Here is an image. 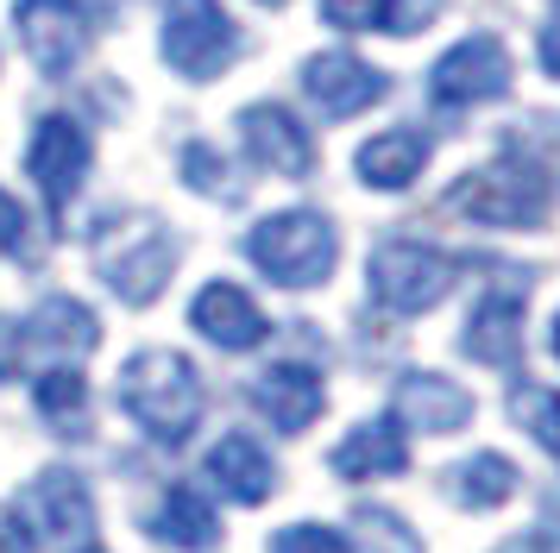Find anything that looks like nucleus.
I'll use <instances>...</instances> for the list:
<instances>
[{"instance_id":"6","label":"nucleus","mask_w":560,"mask_h":553,"mask_svg":"<svg viewBox=\"0 0 560 553\" xmlns=\"http://www.w3.org/2000/svg\"><path fill=\"white\" fill-rule=\"evenodd\" d=\"M454 214L479 226H541L548 221V183L535 170L529 157H498V164H485V170L459 176L454 196H447Z\"/></svg>"},{"instance_id":"12","label":"nucleus","mask_w":560,"mask_h":553,"mask_svg":"<svg viewBox=\"0 0 560 553\" xmlns=\"http://www.w3.org/2000/svg\"><path fill=\"white\" fill-rule=\"evenodd\" d=\"M303 89L328 120H353L365 107H378L390 82H384V70H372L365 57H353V50H322V57L303 63Z\"/></svg>"},{"instance_id":"15","label":"nucleus","mask_w":560,"mask_h":553,"mask_svg":"<svg viewBox=\"0 0 560 553\" xmlns=\"http://www.w3.org/2000/svg\"><path fill=\"white\" fill-rule=\"evenodd\" d=\"M240 139H246V151H253L265 170H278V176H308L315 170V139H308L303 120H296L290 107H278V101L246 107V114H240Z\"/></svg>"},{"instance_id":"9","label":"nucleus","mask_w":560,"mask_h":553,"mask_svg":"<svg viewBox=\"0 0 560 553\" xmlns=\"http://www.w3.org/2000/svg\"><path fill=\"white\" fill-rule=\"evenodd\" d=\"M13 25H20L32 63L45 75H63L89 50V38H95V13L82 0H20L13 7Z\"/></svg>"},{"instance_id":"24","label":"nucleus","mask_w":560,"mask_h":553,"mask_svg":"<svg viewBox=\"0 0 560 553\" xmlns=\"http://www.w3.org/2000/svg\"><path fill=\"white\" fill-rule=\"evenodd\" d=\"M38 415L63 440H82L89 434V384H82L77 365H51V372L38 377Z\"/></svg>"},{"instance_id":"1","label":"nucleus","mask_w":560,"mask_h":553,"mask_svg":"<svg viewBox=\"0 0 560 553\" xmlns=\"http://www.w3.org/2000/svg\"><path fill=\"white\" fill-rule=\"evenodd\" d=\"M120 409L132 415L139 434H152L158 447H183L196 427H202L208 390L196 365L171 346H145L120 365Z\"/></svg>"},{"instance_id":"3","label":"nucleus","mask_w":560,"mask_h":553,"mask_svg":"<svg viewBox=\"0 0 560 553\" xmlns=\"http://www.w3.org/2000/svg\"><path fill=\"white\" fill-rule=\"evenodd\" d=\"M177 271V239L164 233V221L152 214H114L95 233V276L132 308L164 296V283Z\"/></svg>"},{"instance_id":"13","label":"nucleus","mask_w":560,"mask_h":553,"mask_svg":"<svg viewBox=\"0 0 560 553\" xmlns=\"http://www.w3.org/2000/svg\"><path fill=\"white\" fill-rule=\"evenodd\" d=\"M189 327L221 352H253V346H265V333H271L265 308H258L240 283H202L196 302H189Z\"/></svg>"},{"instance_id":"33","label":"nucleus","mask_w":560,"mask_h":553,"mask_svg":"<svg viewBox=\"0 0 560 553\" xmlns=\"http://www.w3.org/2000/svg\"><path fill=\"white\" fill-rule=\"evenodd\" d=\"M498 553H548V541H535V534H516V541H504Z\"/></svg>"},{"instance_id":"2","label":"nucleus","mask_w":560,"mask_h":553,"mask_svg":"<svg viewBox=\"0 0 560 553\" xmlns=\"http://www.w3.org/2000/svg\"><path fill=\"white\" fill-rule=\"evenodd\" d=\"M13 522L45 553H107L95 491H89V478L77 466H45L38 478H26L20 497H13Z\"/></svg>"},{"instance_id":"14","label":"nucleus","mask_w":560,"mask_h":553,"mask_svg":"<svg viewBox=\"0 0 560 553\" xmlns=\"http://www.w3.org/2000/svg\"><path fill=\"white\" fill-rule=\"evenodd\" d=\"M253 409L278 427V434H303V427L328 409V384H322L315 365L283 358V365H271V372L253 377Z\"/></svg>"},{"instance_id":"22","label":"nucleus","mask_w":560,"mask_h":553,"mask_svg":"<svg viewBox=\"0 0 560 553\" xmlns=\"http://www.w3.org/2000/svg\"><path fill=\"white\" fill-rule=\"evenodd\" d=\"M441 13V0H322L334 32H422Z\"/></svg>"},{"instance_id":"23","label":"nucleus","mask_w":560,"mask_h":553,"mask_svg":"<svg viewBox=\"0 0 560 553\" xmlns=\"http://www.w3.org/2000/svg\"><path fill=\"white\" fill-rule=\"evenodd\" d=\"M454 497H459V509H498V503L516 497V466L491 447L466 452L454 466Z\"/></svg>"},{"instance_id":"16","label":"nucleus","mask_w":560,"mask_h":553,"mask_svg":"<svg viewBox=\"0 0 560 553\" xmlns=\"http://www.w3.org/2000/svg\"><path fill=\"white\" fill-rule=\"evenodd\" d=\"M390 415L416 434H454V427L472 422V397L441 372H404L390 390Z\"/></svg>"},{"instance_id":"21","label":"nucleus","mask_w":560,"mask_h":553,"mask_svg":"<svg viewBox=\"0 0 560 553\" xmlns=\"http://www.w3.org/2000/svg\"><path fill=\"white\" fill-rule=\"evenodd\" d=\"M422 164H429V139L409 132V126H390L378 139H365L359 157H353V170H359L365 189H409V183L422 176Z\"/></svg>"},{"instance_id":"35","label":"nucleus","mask_w":560,"mask_h":553,"mask_svg":"<svg viewBox=\"0 0 560 553\" xmlns=\"http://www.w3.org/2000/svg\"><path fill=\"white\" fill-rule=\"evenodd\" d=\"M265 7H283V0H265Z\"/></svg>"},{"instance_id":"18","label":"nucleus","mask_w":560,"mask_h":553,"mask_svg":"<svg viewBox=\"0 0 560 553\" xmlns=\"http://www.w3.org/2000/svg\"><path fill=\"white\" fill-rule=\"evenodd\" d=\"M459 346H466V358H479L491 372H510V365L523 358V296H516V290L479 296V308L466 315Z\"/></svg>"},{"instance_id":"25","label":"nucleus","mask_w":560,"mask_h":553,"mask_svg":"<svg viewBox=\"0 0 560 553\" xmlns=\"http://www.w3.org/2000/svg\"><path fill=\"white\" fill-rule=\"evenodd\" d=\"M353 553H422V534L384 509V503H359L353 509Z\"/></svg>"},{"instance_id":"7","label":"nucleus","mask_w":560,"mask_h":553,"mask_svg":"<svg viewBox=\"0 0 560 553\" xmlns=\"http://www.w3.org/2000/svg\"><path fill=\"white\" fill-rule=\"evenodd\" d=\"M240 57V25L221 0H164V63L189 82H214Z\"/></svg>"},{"instance_id":"26","label":"nucleus","mask_w":560,"mask_h":553,"mask_svg":"<svg viewBox=\"0 0 560 553\" xmlns=\"http://www.w3.org/2000/svg\"><path fill=\"white\" fill-rule=\"evenodd\" d=\"M510 422L523 427L535 447H548L560 459V390H548V384H516L510 390Z\"/></svg>"},{"instance_id":"8","label":"nucleus","mask_w":560,"mask_h":553,"mask_svg":"<svg viewBox=\"0 0 560 553\" xmlns=\"http://www.w3.org/2000/svg\"><path fill=\"white\" fill-rule=\"evenodd\" d=\"M89 164H95L89 132H82L70 114H45V120H38V132H32L26 170H32V183H38V196H45V208H51V214H63V208L77 201Z\"/></svg>"},{"instance_id":"19","label":"nucleus","mask_w":560,"mask_h":553,"mask_svg":"<svg viewBox=\"0 0 560 553\" xmlns=\"http://www.w3.org/2000/svg\"><path fill=\"white\" fill-rule=\"evenodd\" d=\"M208 484L228 503H265L278 491V459L258 447L253 434H221L208 447Z\"/></svg>"},{"instance_id":"32","label":"nucleus","mask_w":560,"mask_h":553,"mask_svg":"<svg viewBox=\"0 0 560 553\" xmlns=\"http://www.w3.org/2000/svg\"><path fill=\"white\" fill-rule=\"evenodd\" d=\"M0 553H32V541H26V528L13 522V516H0Z\"/></svg>"},{"instance_id":"20","label":"nucleus","mask_w":560,"mask_h":553,"mask_svg":"<svg viewBox=\"0 0 560 553\" xmlns=\"http://www.w3.org/2000/svg\"><path fill=\"white\" fill-rule=\"evenodd\" d=\"M145 534H152L158 548H177V553H202L221 541V516L208 509V497L196 484H171L158 509L145 516Z\"/></svg>"},{"instance_id":"5","label":"nucleus","mask_w":560,"mask_h":553,"mask_svg":"<svg viewBox=\"0 0 560 553\" xmlns=\"http://www.w3.org/2000/svg\"><path fill=\"white\" fill-rule=\"evenodd\" d=\"M459 258L441 246H422V239H384L365 258V283H372V302L390 308V315H422L454 290Z\"/></svg>"},{"instance_id":"10","label":"nucleus","mask_w":560,"mask_h":553,"mask_svg":"<svg viewBox=\"0 0 560 553\" xmlns=\"http://www.w3.org/2000/svg\"><path fill=\"white\" fill-rule=\"evenodd\" d=\"M20 340H26V358H45V365H82L89 352L102 346V315L77 296H45L20 321Z\"/></svg>"},{"instance_id":"34","label":"nucleus","mask_w":560,"mask_h":553,"mask_svg":"<svg viewBox=\"0 0 560 553\" xmlns=\"http://www.w3.org/2000/svg\"><path fill=\"white\" fill-rule=\"evenodd\" d=\"M555 358H560V321H555Z\"/></svg>"},{"instance_id":"27","label":"nucleus","mask_w":560,"mask_h":553,"mask_svg":"<svg viewBox=\"0 0 560 553\" xmlns=\"http://www.w3.org/2000/svg\"><path fill=\"white\" fill-rule=\"evenodd\" d=\"M271 553H353V541L340 528H322V522H290L271 534Z\"/></svg>"},{"instance_id":"31","label":"nucleus","mask_w":560,"mask_h":553,"mask_svg":"<svg viewBox=\"0 0 560 553\" xmlns=\"http://www.w3.org/2000/svg\"><path fill=\"white\" fill-rule=\"evenodd\" d=\"M541 70L560 75V0H555V13H548V25H541Z\"/></svg>"},{"instance_id":"17","label":"nucleus","mask_w":560,"mask_h":553,"mask_svg":"<svg viewBox=\"0 0 560 553\" xmlns=\"http://www.w3.org/2000/svg\"><path fill=\"white\" fill-rule=\"evenodd\" d=\"M328 466L347 484H372V478H397L409 466V440H404V422L397 415H372L359 422L353 434H340L328 452Z\"/></svg>"},{"instance_id":"11","label":"nucleus","mask_w":560,"mask_h":553,"mask_svg":"<svg viewBox=\"0 0 560 553\" xmlns=\"http://www.w3.org/2000/svg\"><path fill=\"white\" fill-rule=\"evenodd\" d=\"M510 89V50L498 38H466L429 70L434 107H472V101H498Z\"/></svg>"},{"instance_id":"4","label":"nucleus","mask_w":560,"mask_h":553,"mask_svg":"<svg viewBox=\"0 0 560 553\" xmlns=\"http://www.w3.org/2000/svg\"><path fill=\"white\" fill-rule=\"evenodd\" d=\"M246 258L271 276L278 290H315L334 276V258H340V233H334L328 214L315 208H283L271 221H258L246 233Z\"/></svg>"},{"instance_id":"28","label":"nucleus","mask_w":560,"mask_h":553,"mask_svg":"<svg viewBox=\"0 0 560 553\" xmlns=\"http://www.w3.org/2000/svg\"><path fill=\"white\" fill-rule=\"evenodd\" d=\"M183 183L202 189V196H228V170L208 145H183Z\"/></svg>"},{"instance_id":"29","label":"nucleus","mask_w":560,"mask_h":553,"mask_svg":"<svg viewBox=\"0 0 560 553\" xmlns=\"http://www.w3.org/2000/svg\"><path fill=\"white\" fill-rule=\"evenodd\" d=\"M26 251V208L0 189V258H20Z\"/></svg>"},{"instance_id":"30","label":"nucleus","mask_w":560,"mask_h":553,"mask_svg":"<svg viewBox=\"0 0 560 553\" xmlns=\"http://www.w3.org/2000/svg\"><path fill=\"white\" fill-rule=\"evenodd\" d=\"M20 365H26V340H20V321H7V315H0V384H13V377H20Z\"/></svg>"}]
</instances>
